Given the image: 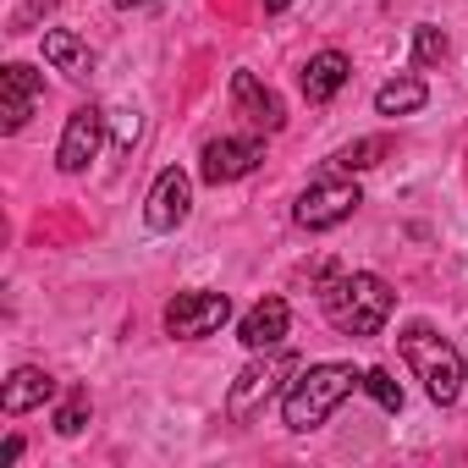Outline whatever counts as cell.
I'll list each match as a JSON object with an SVG mask.
<instances>
[{"instance_id": "9c48e42d", "label": "cell", "mask_w": 468, "mask_h": 468, "mask_svg": "<svg viewBox=\"0 0 468 468\" xmlns=\"http://www.w3.org/2000/svg\"><path fill=\"white\" fill-rule=\"evenodd\" d=\"M287 369H292L287 353H282V358H260V364H249L238 380H231V391H226V413H231V419H254V413L276 397V386H282Z\"/></svg>"}, {"instance_id": "3957f363", "label": "cell", "mask_w": 468, "mask_h": 468, "mask_svg": "<svg viewBox=\"0 0 468 468\" xmlns=\"http://www.w3.org/2000/svg\"><path fill=\"white\" fill-rule=\"evenodd\" d=\"M402 358H408V369L424 380V397H430L435 408H452V402L463 397V353H457L441 331L408 325V331H402Z\"/></svg>"}, {"instance_id": "52a82bcc", "label": "cell", "mask_w": 468, "mask_h": 468, "mask_svg": "<svg viewBox=\"0 0 468 468\" xmlns=\"http://www.w3.org/2000/svg\"><path fill=\"white\" fill-rule=\"evenodd\" d=\"M39 100H45V78L28 61L0 67V133H23L28 116L39 111Z\"/></svg>"}, {"instance_id": "ba28073f", "label": "cell", "mask_w": 468, "mask_h": 468, "mask_svg": "<svg viewBox=\"0 0 468 468\" xmlns=\"http://www.w3.org/2000/svg\"><path fill=\"white\" fill-rule=\"evenodd\" d=\"M265 160V138H209L204 144V154H198V176L204 182H238V176H249L254 165Z\"/></svg>"}, {"instance_id": "9a60e30c", "label": "cell", "mask_w": 468, "mask_h": 468, "mask_svg": "<svg viewBox=\"0 0 468 468\" xmlns=\"http://www.w3.org/2000/svg\"><path fill=\"white\" fill-rule=\"evenodd\" d=\"M45 61H50L56 72H67L72 83H83V78L94 72V50H89L78 34H67V28H50V34H45Z\"/></svg>"}, {"instance_id": "d6986e66", "label": "cell", "mask_w": 468, "mask_h": 468, "mask_svg": "<svg viewBox=\"0 0 468 468\" xmlns=\"http://www.w3.org/2000/svg\"><path fill=\"white\" fill-rule=\"evenodd\" d=\"M89 424V391L78 386V391H67V402L56 408V435H78Z\"/></svg>"}, {"instance_id": "5b68a950", "label": "cell", "mask_w": 468, "mask_h": 468, "mask_svg": "<svg viewBox=\"0 0 468 468\" xmlns=\"http://www.w3.org/2000/svg\"><path fill=\"white\" fill-rule=\"evenodd\" d=\"M231 320V298L226 292H176L171 303H165V331L176 336V342H198V336H215L220 325Z\"/></svg>"}, {"instance_id": "2e32d148", "label": "cell", "mask_w": 468, "mask_h": 468, "mask_svg": "<svg viewBox=\"0 0 468 468\" xmlns=\"http://www.w3.org/2000/svg\"><path fill=\"white\" fill-rule=\"evenodd\" d=\"M424 100H430V89L419 78H397V83L375 89V111L380 116H413V111H424Z\"/></svg>"}, {"instance_id": "7402d4cb", "label": "cell", "mask_w": 468, "mask_h": 468, "mask_svg": "<svg viewBox=\"0 0 468 468\" xmlns=\"http://www.w3.org/2000/svg\"><path fill=\"white\" fill-rule=\"evenodd\" d=\"M50 6H56V0H28V6L12 17V34H28V28H34V17H39V12H50Z\"/></svg>"}, {"instance_id": "603a6c76", "label": "cell", "mask_w": 468, "mask_h": 468, "mask_svg": "<svg viewBox=\"0 0 468 468\" xmlns=\"http://www.w3.org/2000/svg\"><path fill=\"white\" fill-rule=\"evenodd\" d=\"M17 457H23V435H12V441H6V452H0V463H17Z\"/></svg>"}, {"instance_id": "ffe728a7", "label": "cell", "mask_w": 468, "mask_h": 468, "mask_svg": "<svg viewBox=\"0 0 468 468\" xmlns=\"http://www.w3.org/2000/svg\"><path fill=\"white\" fill-rule=\"evenodd\" d=\"M364 391H369L386 413H397V408H402V386L391 380V369H364Z\"/></svg>"}, {"instance_id": "8fae6325", "label": "cell", "mask_w": 468, "mask_h": 468, "mask_svg": "<svg viewBox=\"0 0 468 468\" xmlns=\"http://www.w3.org/2000/svg\"><path fill=\"white\" fill-rule=\"evenodd\" d=\"M231 111H238L243 122L265 127V133H282L287 127V105L276 89H265L254 72H231Z\"/></svg>"}, {"instance_id": "277c9868", "label": "cell", "mask_w": 468, "mask_h": 468, "mask_svg": "<svg viewBox=\"0 0 468 468\" xmlns=\"http://www.w3.org/2000/svg\"><path fill=\"white\" fill-rule=\"evenodd\" d=\"M358 204H364L358 182H347V176H320V182H309V187L298 193L292 220H298L303 231H331V226L353 220V209H358Z\"/></svg>"}, {"instance_id": "7c38bea8", "label": "cell", "mask_w": 468, "mask_h": 468, "mask_svg": "<svg viewBox=\"0 0 468 468\" xmlns=\"http://www.w3.org/2000/svg\"><path fill=\"white\" fill-rule=\"evenodd\" d=\"M287 325H292L287 298H260V303L238 320V342H243L249 353H271V347L287 342Z\"/></svg>"}, {"instance_id": "d4e9b609", "label": "cell", "mask_w": 468, "mask_h": 468, "mask_svg": "<svg viewBox=\"0 0 468 468\" xmlns=\"http://www.w3.org/2000/svg\"><path fill=\"white\" fill-rule=\"evenodd\" d=\"M116 6H122V12H133V6H149V0H116Z\"/></svg>"}, {"instance_id": "4fadbf2b", "label": "cell", "mask_w": 468, "mask_h": 468, "mask_svg": "<svg viewBox=\"0 0 468 468\" xmlns=\"http://www.w3.org/2000/svg\"><path fill=\"white\" fill-rule=\"evenodd\" d=\"M56 397V380L39 369V364H23V369H12V380L0 386V413H34V408H45Z\"/></svg>"}, {"instance_id": "30bf717a", "label": "cell", "mask_w": 468, "mask_h": 468, "mask_svg": "<svg viewBox=\"0 0 468 468\" xmlns=\"http://www.w3.org/2000/svg\"><path fill=\"white\" fill-rule=\"evenodd\" d=\"M187 209H193V182H187V171L165 165V171L154 176L149 198H144V226H149V231H176V226L187 220Z\"/></svg>"}, {"instance_id": "44dd1931", "label": "cell", "mask_w": 468, "mask_h": 468, "mask_svg": "<svg viewBox=\"0 0 468 468\" xmlns=\"http://www.w3.org/2000/svg\"><path fill=\"white\" fill-rule=\"evenodd\" d=\"M116 149H133L138 144V111H116Z\"/></svg>"}, {"instance_id": "ac0fdd59", "label": "cell", "mask_w": 468, "mask_h": 468, "mask_svg": "<svg viewBox=\"0 0 468 468\" xmlns=\"http://www.w3.org/2000/svg\"><path fill=\"white\" fill-rule=\"evenodd\" d=\"M413 61H419V67L446 61V34H441L435 23H419V28H413Z\"/></svg>"}, {"instance_id": "6da1fadb", "label": "cell", "mask_w": 468, "mask_h": 468, "mask_svg": "<svg viewBox=\"0 0 468 468\" xmlns=\"http://www.w3.org/2000/svg\"><path fill=\"white\" fill-rule=\"evenodd\" d=\"M320 309L325 320L342 331V336H375L391 309H397V292L375 276V271H347V276H331L320 287Z\"/></svg>"}, {"instance_id": "8992f818", "label": "cell", "mask_w": 468, "mask_h": 468, "mask_svg": "<svg viewBox=\"0 0 468 468\" xmlns=\"http://www.w3.org/2000/svg\"><path fill=\"white\" fill-rule=\"evenodd\" d=\"M105 111L100 105H78L72 116H67V127H61V144H56V165L67 171V176H78V171H89V160L100 154V144H105Z\"/></svg>"}, {"instance_id": "5bb4252c", "label": "cell", "mask_w": 468, "mask_h": 468, "mask_svg": "<svg viewBox=\"0 0 468 468\" xmlns=\"http://www.w3.org/2000/svg\"><path fill=\"white\" fill-rule=\"evenodd\" d=\"M347 78H353L347 56H342V50H320V56H309V67H303V100H309V105H325V100H336V94L347 89Z\"/></svg>"}, {"instance_id": "7a4b0ae2", "label": "cell", "mask_w": 468, "mask_h": 468, "mask_svg": "<svg viewBox=\"0 0 468 468\" xmlns=\"http://www.w3.org/2000/svg\"><path fill=\"white\" fill-rule=\"evenodd\" d=\"M358 386H364V369H353V364H309V369L287 386V397H282L287 430H298V435L320 430Z\"/></svg>"}, {"instance_id": "cb8c5ba5", "label": "cell", "mask_w": 468, "mask_h": 468, "mask_svg": "<svg viewBox=\"0 0 468 468\" xmlns=\"http://www.w3.org/2000/svg\"><path fill=\"white\" fill-rule=\"evenodd\" d=\"M292 6V0H265V12H287Z\"/></svg>"}, {"instance_id": "e0dca14e", "label": "cell", "mask_w": 468, "mask_h": 468, "mask_svg": "<svg viewBox=\"0 0 468 468\" xmlns=\"http://www.w3.org/2000/svg\"><path fill=\"white\" fill-rule=\"evenodd\" d=\"M380 154H386V138H353V144H342L336 154H331V165L336 171H369V165H380Z\"/></svg>"}]
</instances>
